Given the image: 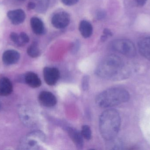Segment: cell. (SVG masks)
<instances>
[{"label": "cell", "mask_w": 150, "mask_h": 150, "mask_svg": "<svg viewBox=\"0 0 150 150\" xmlns=\"http://www.w3.org/2000/svg\"><path fill=\"white\" fill-rule=\"evenodd\" d=\"M68 133L71 140L74 142L77 148L79 149H83V136L81 133L73 128L67 129Z\"/></svg>", "instance_id": "7c38bea8"}, {"label": "cell", "mask_w": 150, "mask_h": 150, "mask_svg": "<svg viewBox=\"0 0 150 150\" xmlns=\"http://www.w3.org/2000/svg\"><path fill=\"white\" fill-rule=\"evenodd\" d=\"M19 36L22 46L29 42V41H30V38L26 33L24 32L21 33Z\"/></svg>", "instance_id": "603a6c76"}, {"label": "cell", "mask_w": 150, "mask_h": 150, "mask_svg": "<svg viewBox=\"0 0 150 150\" xmlns=\"http://www.w3.org/2000/svg\"><path fill=\"white\" fill-rule=\"evenodd\" d=\"M111 47L115 52L129 57L136 54V49L134 43L128 39H118L111 42Z\"/></svg>", "instance_id": "5b68a950"}, {"label": "cell", "mask_w": 150, "mask_h": 150, "mask_svg": "<svg viewBox=\"0 0 150 150\" xmlns=\"http://www.w3.org/2000/svg\"><path fill=\"white\" fill-rule=\"evenodd\" d=\"M18 1H25V0H18Z\"/></svg>", "instance_id": "f1b7e54d"}, {"label": "cell", "mask_w": 150, "mask_h": 150, "mask_svg": "<svg viewBox=\"0 0 150 150\" xmlns=\"http://www.w3.org/2000/svg\"><path fill=\"white\" fill-rule=\"evenodd\" d=\"M32 29L35 34L41 35L45 32V27L43 21L37 17H33L30 19Z\"/></svg>", "instance_id": "9a60e30c"}, {"label": "cell", "mask_w": 150, "mask_h": 150, "mask_svg": "<svg viewBox=\"0 0 150 150\" xmlns=\"http://www.w3.org/2000/svg\"><path fill=\"white\" fill-rule=\"evenodd\" d=\"M13 91V85L11 81L6 77L0 79V96H7L10 95Z\"/></svg>", "instance_id": "4fadbf2b"}, {"label": "cell", "mask_w": 150, "mask_h": 150, "mask_svg": "<svg viewBox=\"0 0 150 150\" xmlns=\"http://www.w3.org/2000/svg\"><path fill=\"white\" fill-rule=\"evenodd\" d=\"M38 99L40 104L46 107H52L57 104L56 97L50 92H41L39 95Z\"/></svg>", "instance_id": "ba28073f"}, {"label": "cell", "mask_w": 150, "mask_h": 150, "mask_svg": "<svg viewBox=\"0 0 150 150\" xmlns=\"http://www.w3.org/2000/svg\"><path fill=\"white\" fill-rule=\"evenodd\" d=\"M129 98V93L125 89L111 88L98 94L95 101L99 107L109 108L127 102Z\"/></svg>", "instance_id": "3957f363"}, {"label": "cell", "mask_w": 150, "mask_h": 150, "mask_svg": "<svg viewBox=\"0 0 150 150\" xmlns=\"http://www.w3.org/2000/svg\"><path fill=\"white\" fill-rule=\"evenodd\" d=\"M79 29L81 35L86 38L91 37L93 31L92 26L90 22L86 20L81 21L79 23Z\"/></svg>", "instance_id": "2e32d148"}, {"label": "cell", "mask_w": 150, "mask_h": 150, "mask_svg": "<svg viewBox=\"0 0 150 150\" xmlns=\"http://www.w3.org/2000/svg\"><path fill=\"white\" fill-rule=\"evenodd\" d=\"M28 55L32 58H37L40 54V50L38 44L37 42H33L32 44L27 48Z\"/></svg>", "instance_id": "ac0fdd59"}, {"label": "cell", "mask_w": 150, "mask_h": 150, "mask_svg": "<svg viewBox=\"0 0 150 150\" xmlns=\"http://www.w3.org/2000/svg\"><path fill=\"white\" fill-rule=\"evenodd\" d=\"M81 134L83 137L86 140H91L92 138V132L91 128L87 125H84L82 127Z\"/></svg>", "instance_id": "d6986e66"}, {"label": "cell", "mask_w": 150, "mask_h": 150, "mask_svg": "<svg viewBox=\"0 0 150 150\" xmlns=\"http://www.w3.org/2000/svg\"><path fill=\"white\" fill-rule=\"evenodd\" d=\"M138 47L141 55L150 61V37L141 39L138 42Z\"/></svg>", "instance_id": "8fae6325"}, {"label": "cell", "mask_w": 150, "mask_h": 150, "mask_svg": "<svg viewBox=\"0 0 150 150\" xmlns=\"http://www.w3.org/2000/svg\"><path fill=\"white\" fill-rule=\"evenodd\" d=\"M79 0H62V2L65 5L71 6L77 3Z\"/></svg>", "instance_id": "d4e9b609"}, {"label": "cell", "mask_w": 150, "mask_h": 150, "mask_svg": "<svg viewBox=\"0 0 150 150\" xmlns=\"http://www.w3.org/2000/svg\"><path fill=\"white\" fill-rule=\"evenodd\" d=\"M24 81L28 85L32 88H38L41 85V81L38 76L32 72H28L25 74Z\"/></svg>", "instance_id": "5bb4252c"}, {"label": "cell", "mask_w": 150, "mask_h": 150, "mask_svg": "<svg viewBox=\"0 0 150 150\" xmlns=\"http://www.w3.org/2000/svg\"><path fill=\"white\" fill-rule=\"evenodd\" d=\"M19 59L20 54L16 50H7L3 54V62L6 65L16 64L18 61Z\"/></svg>", "instance_id": "9c48e42d"}, {"label": "cell", "mask_w": 150, "mask_h": 150, "mask_svg": "<svg viewBox=\"0 0 150 150\" xmlns=\"http://www.w3.org/2000/svg\"><path fill=\"white\" fill-rule=\"evenodd\" d=\"M22 116L23 122L27 126H33L37 123V118H36V115L31 110H26Z\"/></svg>", "instance_id": "e0dca14e"}, {"label": "cell", "mask_w": 150, "mask_h": 150, "mask_svg": "<svg viewBox=\"0 0 150 150\" xmlns=\"http://www.w3.org/2000/svg\"><path fill=\"white\" fill-rule=\"evenodd\" d=\"M126 4L134 7H142L147 2V0H126Z\"/></svg>", "instance_id": "ffe728a7"}, {"label": "cell", "mask_w": 150, "mask_h": 150, "mask_svg": "<svg viewBox=\"0 0 150 150\" xmlns=\"http://www.w3.org/2000/svg\"><path fill=\"white\" fill-rule=\"evenodd\" d=\"M90 77L89 76H84L82 78V88L84 91L87 90L89 89Z\"/></svg>", "instance_id": "7402d4cb"}, {"label": "cell", "mask_w": 150, "mask_h": 150, "mask_svg": "<svg viewBox=\"0 0 150 150\" xmlns=\"http://www.w3.org/2000/svg\"><path fill=\"white\" fill-rule=\"evenodd\" d=\"M97 18L98 19H103L105 17L106 13L102 10H100L97 14Z\"/></svg>", "instance_id": "484cf974"}, {"label": "cell", "mask_w": 150, "mask_h": 150, "mask_svg": "<svg viewBox=\"0 0 150 150\" xmlns=\"http://www.w3.org/2000/svg\"><path fill=\"white\" fill-rule=\"evenodd\" d=\"M44 79L46 83L49 85H54L60 78V72L55 68L46 67L43 70Z\"/></svg>", "instance_id": "52a82bcc"}, {"label": "cell", "mask_w": 150, "mask_h": 150, "mask_svg": "<svg viewBox=\"0 0 150 150\" xmlns=\"http://www.w3.org/2000/svg\"><path fill=\"white\" fill-rule=\"evenodd\" d=\"M120 126V116L115 109H107L100 114V131L102 137L107 141L116 138Z\"/></svg>", "instance_id": "7a4b0ae2"}, {"label": "cell", "mask_w": 150, "mask_h": 150, "mask_svg": "<svg viewBox=\"0 0 150 150\" xmlns=\"http://www.w3.org/2000/svg\"><path fill=\"white\" fill-rule=\"evenodd\" d=\"M7 16L14 25L22 23L25 18V13L21 9L10 11L7 13Z\"/></svg>", "instance_id": "30bf717a"}, {"label": "cell", "mask_w": 150, "mask_h": 150, "mask_svg": "<svg viewBox=\"0 0 150 150\" xmlns=\"http://www.w3.org/2000/svg\"><path fill=\"white\" fill-rule=\"evenodd\" d=\"M70 16L68 13L64 11H59L54 14L52 18V23L57 29H63L69 25Z\"/></svg>", "instance_id": "8992f818"}, {"label": "cell", "mask_w": 150, "mask_h": 150, "mask_svg": "<svg viewBox=\"0 0 150 150\" xmlns=\"http://www.w3.org/2000/svg\"><path fill=\"white\" fill-rule=\"evenodd\" d=\"M36 7H37V4L34 2H30L27 5V8L30 10L34 9H36Z\"/></svg>", "instance_id": "4316f807"}, {"label": "cell", "mask_w": 150, "mask_h": 150, "mask_svg": "<svg viewBox=\"0 0 150 150\" xmlns=\"http://www.w3.org/2000/svg\"><path fill=\"white\" fill-rule=\"evenodd\" d=\"M80 47V42L78 40L76 41L74 44L72 48V52L74 53H76L78 51Z\"/></svg>", "instance_id": "cb8c5ba5"}, {"label": "cell", "mask_w": 150, "mask_h": 150, "mask_svg": "<svg viewBox=\"0 0 150 150\" xmlns=\"http://www.w3.org/2000/svg\"><path fill=\"white\" fill-rule=\"evenodd\" d=\"M103 33H104V35H105L108 38L109 37H111L113 35L112 31L109 29H107V28L104 29V31H103Z\"/></svg>", "instance_id": "83f0119b"}, {"label": "cell", "mask_w": 150, "mask_h": 150, "mask_svg": "<svg viewBox=\"0 0 150 150\" xmlns=\"http://www.w3.org/2000/svg\"><path fill=\"white\" fill-rule=\"evenodd\" d=\"M10 38L11 40L15 43L16 45H17L19 46H22V44H21V41L20 40V38L18 34L15 32H12L11 33L10 35Z\"/></svg>", "instance_id": "44dd1931"}, {"label": "cell", "mask_w": 150, "mask_h": 150, "mask_svg": "<svg viewBox=\"0 0 150 150\" xmlns=\"http://www.w3.org/2000/svg\"><path fill=\"white\" fill-rule=\"evenodd\" d=\"M96 74L104 79L118 81L128 77L130 70L121 58L112 54L106 56L100 63L96 68Z\"/></svg>", "instance_id": "6da1fadb"}, {"label": "cell", "mask_w": 150, "mask_h": 150, "mask_svg": "<svg viewBox=\"0 0 150 150\" xmlns=\"http://www.w3.org/2000/svg\"><path fill=\"white\" fill-rule=\"evenodd\" d=\"M45 135L39 130L29 133L22 140L20 148L24 150H39L45 141Z\"/></svg>", "instance_id": "277c9868"}]
</instances>
